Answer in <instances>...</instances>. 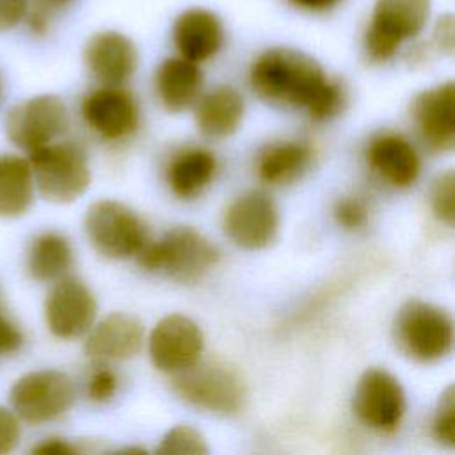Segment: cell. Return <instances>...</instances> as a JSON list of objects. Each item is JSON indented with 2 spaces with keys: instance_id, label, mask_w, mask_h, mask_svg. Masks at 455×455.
I'll list each match as a JSON object with an SVG mask.
<instances>
[{
  "instance_id": "obj_1",
  "label": "cell",
  "mask_w": 455,
  "mask_h": 455,
  "mask_svg": "<svg viewBox=\"0 0 455 455\" xmlns=\"http://www.w3.org/2000/svg\"><path fill=\"white\" fill-rule=\"evenodd\" d=\"M252 91L265 101L306 108L316 121L336 116L343 103V87L331 80L307 53L293 48H268L249 69Z\"/></svg>"
},
{
  "instance_id": "obj_2",
  "label": "cell",
  "mask_w": 455,
  "mask_h": 455,
  "mask_svg": "<svg viewBox=\"0 0 455 455\" xmlns=\"http://www.w3.org/2000/svg\"><path fill=\"white\" fill-rule=\"evenodd\" d=\"M139 263L151 272H165L180 283H196L219 261L217 247L199 231L178 226L156 242H146Z\"/></svg>"
},
{
  "instance_id": "obj_3",
  "label": "cell",
  "mask_w": 455,
  "mask_h": 455,
  "mask_svg": "<svg viewBox=\"0 0 455 455\" xmlns=\"http://www.w3.org/2000/svg\"><path fill=\"white\" fill-rule=\"evenodd\" d=\"M36 190L50 203L69 204L91 185V167L84 149L73 142L53 140L28 153Z\"/></svg>"
},
{
  "instance_id": "obj_4",
  "label": "cell",
  "mask_w": 455,
  "mask_h": 455,
  "mask_svg": "<svg viewBox=\"0 0 455 455\" xmlns=\"http://www.w3.org/2000/svg\"><path fill=\"white\" fill-rule=\"evenodd\" d=\"M395 339L403 354L419 363H435L453 347V320L439 306L423 300L405 302L395 320Z\"/></svg>"
},
{
  "instance_id": "obj_5",
  "label": "cell",
  "mask_w": 455,
  "mask_h": 455,
  "mask_svg": "<svg viewBox=\"0 0 455 455\" xmlns=\"http://www.w3.org/2000/svg\"><path fill=\"white\" fill-rule=\"evenodd\" d=\"M76 396L73 379L53 368L20 375L9 389V403L16 416L30 425H43L64 416Z\"/></svg>"
},
{
  "instance_id": "obj_6",
  "label": "cell",
  "mask_w": 455,
  "mask_h": 455,
  "mask_svg": "<svg viewBox=\"0 0 455 455\" xmlns=\"http://www.w3.org/2000/svg\"><path fill=\"white\" fill-rule=\"evenodd\" d=\"M84 231L94 251L112 259L137 256L148 242L144 220L116 199L92 203L84 217Z\"/></svg>"
},
{
  "instance_id": "obj_7",
  "label": "cell",
  "mask_w": 455,
  "mask_h": 455,
  "mask_svg": "<svg viewBox=\"0 0 455 455\" xmlns=\"http://www.w3.org/2000/svg\"><path fill=\"white\" fill-rule=\"evenodd\" d=\"M172 375L171 386L174 393L197 409L215 414H235L243 405V382L228 364L197 361Z\"/></svg>"
},
{
  "instance_id": "obj_8",
  "label": "cell",
  "mask_w": 455,
  "mask_h": 455,
  "mask_svg": "<svg viewBox=\"0 0 455 455\" xmlns=\"http://www.w3.org/2000/svg\"><path fill=\"white\" fill-rule=\"evenodd\" d=\"M430 16V0H375L364 32V53L371 62H387L400 46L416 37Z\"/></svg>"
},
{
  "instance_id": "obj_9",
  "label": "cell",
  "mask_w": 455,
  "mask_h": 455,
  "mask_svg": "<svg viewBox=\"0 0 455 455\" xmlns=\"http://www.w3.org/2000/svg\"><path fill=\"white\" fill-rule=\"evenodd\" d=\"M69 123L66 103L55 94H36L12 105L4 119L7 140L27 153H32L66 132Z\"/></svg>"
},
{
  "instance_id": "obj_10",
  "label": "cell",
  "mask_w": 455,
  "mask_h": 455,
  "mask_svg": "<svg viewBox=\"0 0 455 455\" xmlns=\"http://www.w3.org/2000/svg\"><path fill=\"white\" fill-rule=\"evenodd\" d=\"M96 311L94 293L75 275L53 281L43 306L44 323L59 339H75L87 334L96 320Z\"/></svg>"
},
{
  "instance_id": "obj_11",
  "label": "cell",
  "mask_w": 455,
  "mask_h": 455,
  "mask_svg": "<svg viewBox=\"0 0 455 455\" xmlns=\"http://www.w3.org/2000/svg\"><path fill=\"white\" fill-rule=\"evenodd\" d=\"M354 412L371 430H396L405 414V393L400 380L382 368L366 370L355 386Z\"/></svg>"
},
{
  "instance_id": "obj_12",
  "label": "cell",
  "mask_w": 455,
  "mask_h": 455,
  "mask_svg": "<svg viewBox=\"0 0 455 455\" xmlns=\"http://www.w3.org/2000/svg\"><path fill=\"white\" fill-rule=\"evenodd\" d=\"M279 229V212L270 196L249 190L235 197L224 212V231L242 249L258 251L272 243Z\"/></svg>"
},
{
  "instance_id": "obj_13",
  "label": "cell",
  "mask_w": 455,
  "mask_h": 455,
  "mask_svg": "<svg viewBox=\"0 0 455 455\" xmlns=\"http://www.w3.org/2000/svg\"><path fill=\"white\" fill-rule=\"evenodd\" d=\"M204 348L201 327L188 316L172 313L151 331L148 350L151 363L165 373L181 371L199 361Z\"/></svg>"
},
{
  "instance_id": "obj_14",
  "label": "cell",
  "mask_w": 455,
  "mask_h": 455,
  "mask_svg": "<svg viewBox=\"0 0 455 455\" xmlns=\"http://www.w3.org/2000/svg\"><path fill=\"white\" fill-rule=\"evenodd\" d=\"M82 117L98 135L119 140L135 132L139 107L132 92L121 85H103L82 100Z\"/></svg>"
},
{
  "instance_id": "obj_15",
  "label": "cell",
  "mask_w": 455,
  "mask_h": 455,
  "mask_svg": "<svg viewBox=\"0 0 455 455\" xmlns=\"http://www.w3.org/2000/svg\"><path fill=\"white\" fill-rule=\"evenodd\" d=\"M412 117L425 144L439 153L455 146V85L451 80L416 96Z\"/></svg>"
},
{
  "instance_id": "obj_16",
  "label": "cell",
  "mask_w": 455,
  "mask_h": 455,
  "mask_svg": "<svg viewBox=\"0 0 455 455\" xmlns=\"http://www.w3.org/2000/svg\"><path fill=\"white\" fill-rule=\"evenodd\" d=\"M84 60L91 75L103 85H121L137 69L139 53L130 37L116 30H101L89 37Z\"/></svg>"
},
{
  "instance_id": "obj_17",
  "label": "cell",
  "mask_w": 455,
  "mask_h": 455,
  "mask_svg": "<svg viewBox=\"0 0 455 455\" xmlns=\"http://www.w3.org/2000/svg\"><path fill=\"white\" fill-rule=\"evenodd\" d=\"M144 339L139 318L128 313H110L87 331L84 350L96 363L124 361L133 357Z\"/></svg>"
},
{
  "instance_id": "obj_18",
  "label": "cell",
  "mask_w": 455,
  "mask_h": 455,
  "mask_svg": "<svg viewBox=\"0 0 455 455\" xmlns=\"http://www.w3.org/2000/svg\"><path fill=\"white\" fill-rule=\"evenodd\" d=\"M172 39L181 57L199 64L220 52L224 25L213 11L190 7L174 20Z\"/></svg>"
},
{
  "instance_id": "obj_19",
  "label": "cell",
  "mask_w": 455,
  "mask_h": 455,
  "mask_svg": "<svg viewBox=\"0 0 455 455\" xmlns=\"http://www.w3.org/2000/svg\"><path fill=\"white\" fill-rule=\"evenodd\" d=\"M366 158L370 167L393 187H411L419 176V155L402 135L386 133L373 139L368 146Z\"/></svg>"
},
{
  "instance_id": "obj_20",
  "label": "cell",
  "mask_w": 455,
  "mask_h": 455,
  "mask_svg": "<svg viewBox=\"0 0 455 455\" xmlns=\"http://www.w3.org/2000/svg\"><path fill=\"white\" fill-rule=\"evenodd\" d=\"M75 252L69 238L59 231L37 233L25 252V270L37 283H53L73 267Z\"/></svg>"
},
{
  "instance_id": "obj_21",
  "label": "cell",
  "mask_w": 455,
  "mask_h": 455,
  "mask_svg": "<svg viewBox=\"0 0 455 455\" xmlns=\"http://www.w3.org/2000/svg\"><path fill=\"white\" fill-rule=\"evenodd\" d=\"M155 84L162 105L171 112H181L199 98L203 71L197 62L181 55L171 57L160 64Z\"/></svg>"
},
{
  "instance_id": "obj_22",
  "label": "cell",
  "mask_w": 455,
  "mask_h": 455,
  "mask_svg": "<svg viewBox=\"0 0 455 455\" xmlns=\"http://www.w3.org/2000/svg\"><path fill=\"white\" fill-rule=\"evenodd\" d=\"M243 98L231 85H219L206 92L196 108V123L203 135L224 139L235 133L243 117Z\"/></svg>"
},
{
  "instance_id": "obj_23",
  "label": "cell",
  "mask_w": 455,
  "mask_h": 455,
  "mask_svg": "<svg viewBox=\"0 0 455 455\" xmlns=\"http://www.w3.org/2000/svg\"><path fill=\"white\" fill-rule=\"evenodd\" d=\"M36 196V185L28 158L14 153H0V219L23 217Z\"/></svg>"
},
{
  "instance_id": "obj_24",
  "label": "cell",
  "mask_w": 455,
  "mask_h": 455,
  "mask_svg": "<svg viewBox=\"0 0 455 455\" xmlns=\"http://www.w3.org/2000/svg\"><path fill=\"white\" fill-rule=\"evenodd\" d=\"M217 171V158L204 148H190L178 153L167 167V183L180 197H196L201 194Z\"/></svg>"
},
{
  "instance_id": "obj_25",
  "label": "cell",
  "mask_w": 455,
  "mask_h": 455,
  "mask_svg": "<svg viewBox=\"0 0 455 455\" xmlns=\"http://www.w3.org/2000/svg\"><path fill=\"white\" fill-rule=\"evenodd\" d=\"M313 158V151L302 142H277L267 146L256 164L258 176L267 185H284L299 178Z\"/></svg>"
},
{
  "instance_id": "obj_26",
  "label": "cell",
  "mask_w": 455,
  "mask_h": 455,
  "mask_svg": "<svg viewBox=\"0 0 455 455\" xmlns=\"http://www.w3.org/2000/svg\"><path fill=\"white\" fill-rule=\"evenodd\" d=\"M208 451L204 435L190 425L169 428L156 448V453L162 455H206Z\"/></svg>"
},
{
  "instance_id": "obj_27",
  "label": "cell",
  "mask_w": 455,
  "mask_h": 455,
  "mask_svg": "<svg viewBox=\"0 0 455 455\" xmlns=\"http://www.w3.org/2000/svg\"><path fill=\"white\" fill-rule=\"evenodd\" d=\"M432 434L443 446H455V387L450 384L439 396L432 419Z\"/></svg>"
},
{
  "instance_id": "obj_28",
  "label": "cell",
  "mask_w": 455,
  "mask_h": 455,
  "mask_svg": "<svg viewBox=\"0 0 455 455\" xmlns=\"http://www.w3.org/2000/svg\"><path fill=\"white\" fill-rule=\"evenodd\" d=\"M430 203L434 215L448 228L455 222V174L446 171L434 181L430 192Z\"/></svg>"
},
{
  "instance_id": "obj_29",
  "label": "cell",
  "mask_w": 455,
  "mask_h": 455,
  "mask_svg": "<svg viewBox=\"0 0 455 455\" xmlns=\"http://www.w3.org/2000/svg\"><path fill=\"white\" fill-rule=\"evenodd\" d=\"M119 386V379L114 370H110L105 363H98V366L89 373L85 382V393L89 400L96 403L108 402Z\"/></svg>"
},
{
  "instance_id": "obj_30",
  "label": "cell",
  "mask_w": 455,
  "mask_h": 455,
  "mask_svg": "<svg viewBox=\"0 0 455 455\" xmlns=\"http://www.w3.org/2000/svg\"><path fill=\"white\" fill-rule=\"evenodd\" d=\"M334 219L345 229H361L368 222V206L359 197H341L334 204Z\"/></svg>"
},
{
  "instance_id": "obj_31",
  "label": "cell",
  "mask_w": 455,
  "mask_h": 455,
  "mask_svg": "<svg viewBox=\"0 0 455 455\" xmlns=\"http://www.w3.org/2000/svg\"><path fill=\"white\" fill-rule=\"evenodd\" d=\"M25 343L21 325L11 316V313L0 302V357L16 354Z\"/></svg>"
},
{
  "instance_id": "obj_32",
  "label": "cell",
  "mask_w": 455,
  "mask_h": 455,
  "mask_svg": "<svg viewBox=\"0 0 455 455\" xmlns=\"http://www.w3.org/2000/svg\"><path fill=\"white\" fill-rule=\"evenodd\" d=\"M21 441V419L11 407L0 405V455L18 448Z\"/></svg>"
},
{
  "instance_id": "obj_33",
  "label": "cell",
  "mask_w": 455,
  "mask_h": 455,
  "mask_svg": "<svg viewBox=\"0 0 455 455\" xmlns=\"http://www.w3.org/2000/svg\"><path fill=\"white\" fill-rule=\"evenodd\" d=\"M30 0H0V34H7L25 21Z\"/></svg>"
},
{
  "instance_id": "obj_34",
  "label": "cell",
  "mask_w": 455,
  "mask_h": 455,
  "mask_svg": "<svg viewBox=\"0 0 455 455\" xmlns=\"http://www.w3.org/2000/svg\"><path fill=\"white\" fill-rule=\"evenodd\" d=\"M30 451L36 455H75L80 450L69 439L52 435V437H44L39 443H36Z\"/></svg>"
},
{
  "instance_id": "obj_35",
  "label": "cell",
  "mask_w": 455,
  "mask_h": 455,
  "mask_svg": "<svg viewBox=\"0 0 455 455\" xmlns=\"http://www.w3.org/2000/svg\"><path fill=\"white\" fill-rule=\"evenodd\" d=\"M453 37H455V28H453V16L444 14L439 18L435 30H434V44L439 52L443 53H451L453 52Z\"/></svg>"
},
{
  "instance_id": "obj_36",
  "label": "cell",
  "mask_w": 455,
  "mask_h": 455,
  "mask_svg": "<svg viewBox=\"0 0 455 455\" xmlns=\"http://www.w3.org/2000/svg\"><path fill=\"white\" fill-rule=\"evenodd\" d=\"M293 7L306 12H325L336 7L341 0H288Z\"/></svg>"
},
{
  "instance_id": "obj_37",
  "label": "cell",
  "mask_w": 455,
  "mask_h": 455,
  "mask_svg": "<svg viewBox=\"0 0 455 455\" xmlns=\"http://www.w3.org/2000/svg\"><path fill=\"white\" fill-rule=\"evenodd\" d=\"M73 0H30L32 5L36 7H41L43 11L50 12L52 16L62 9H66Z\"/></svg>"
},
{
  "instance_id": "obj_38",
  "label": "cell",
  "mask_w": 455,
  "mask_h": 455,
  "mask_svg": "<svg viewBox=\"0 0 455 455\" xmlns=\"http://www.w3.org/2000/svg\"><path fill=\"white\" fill-rule=\"evenodd\" d=\"M0 98H2V82H0Z\"/></svg>"
}]
</instances>
